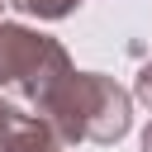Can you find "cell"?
Listing matches in <instances>:
<instances>
[{"label":"cell","mask_w":152,"mask_h":152,"mask_svg":"<svg viewBox=\"0 0 152 152\" xmlns=\"http://www.w3.org/2000/svg\"><path fill=\"white\" fill-rule=\"evenodd\" d=\"M38 119L57 133L62 147L76 142H119L133 128V95L100 71H66L38 104Z\"/></svg>","instance_id":"6da1fadb"},{"label":"cell","mask_w":152,"mask_h":152,"mask_svg":"<svg viewBox=\"0 0 152 152\" xmlns=\"http://www.w3.org/2000/svg\"><path fill=\"white\" fill-rule=\"evenodd\" d=\"M66 71H71V57L57 38L0 19V86H14L28 104H38Z\"/></svg>","instance_id":"7a4b0ae2"},{"label":"cell","mask_w":152,"mask_h":152,"mask_svg":"<svg viewBox=\"0 0 152 152\" xmlns=\"http://www.w3.org/2000/svg\"><path fill=\"white\" fill-rule=\"evenodd\" d=\"M5 152H62V142H57V133H52L38 114H19Z\"/></svg>","instance_id":"3957f363"},{"label":"cell","mask_w":152,"mask_h":152,"mask_svg":"<svg viewBox=\"0 0 152 152\" xmlns=\"http://www.w3.org/2000/svg\"><path fill=\"white\" fill-rule=\"evenodd\" d=\"M5 5H14L19 14H33V19H66L81 0H5Z\"/></svg>","instance_id":"277c9868"},{"label":"cell","mask_w":152,"mask_h":152,"mask_svg":"<svg viewBox=\"0 0 152 152\" xmlns=\"http://www.w3.org/2000/svg\"><path fill=\"white\" fill-rule=\"evenodd\" d=\"M133 95L152 109V62H142V71H138V81H133Z\"/></svg>","instance_id":"5b68a950"},{"label":"cell","mask_w":152,"mask_h":152,"mask_svg":"<svg viewBox=\"0 0 152 152\" xmlns=\"http://www.w3.org/2000/svg\"><path fill=\"white\" fill-rule=\"evenodd\" d=\"M14 119H19V109H10V104L0 100V152H5V142H10V133H14Z\"/></svg>","instance_id":"8992f818"},{"label":"cell","mask_w":152,"mask_h":152,"mask_svg":"<svg viewBox=\"0 0 152 152\" xmlns=\"http://www.w3.org/2000/svg\"><path fill=\"white\" fill-rule=\"evenodd\" d=\"M142 152H152V124H147V133H142Z\"/></svg>","instance_id":"52a82bcc"},{"label":"cell","mask_w":152,"mask_h":152,"mask_svg":"<svg viewBox=\"0 0 152 152\" xmlns=\"http://www.w3.org/2000/svg\"><path fill=\"white\" fill-rule=\"evenodd\" d=\"M0 10H5V0H0Z\"/></svg>","instance_id":"ba28073f"}]
</instances>
